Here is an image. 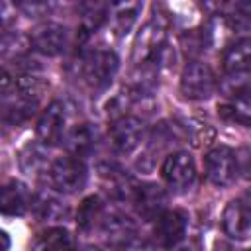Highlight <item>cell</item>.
<instances>
[{
    "label": "cell",
    "mask_w": 251,
    "mask_h": 251,
    "mask_svg": "<svg viewBox=\"0 0 251 251\" xmlns=\"http://www.w3.org/2000/svg\"><path fill=\"white\" fill-rule=\"evenodd\" d=\"M106 214V206H104V200L96 194L92 196H86L80 206H78V212H76V226L82 229V231H92L94 227L100 226L102 218Z\"/></svg>",
    "instance_id": "cell-25"
},
{
    "label": "cell",
    "mask_w": 251,
    "mask_h": 251,
    "mask_svg": "<svg viewBox=\"0 0 251 251\" xmlns=\"http://www.w3.org/2000/svg\"><path fill=\"white\" fill-rule=\"evenodd\" d=\"M218 82L214 71L202 61L186 63L180 75V92L188 100H206L214 94Z\"/></svg>",
    "instance_id": "cell-5"
},
{
    "label": "cell",
    "mask_w": 251,
    "mask_h": 251,
    "mask_svg": "<svg viewBox=\"0 0 251 251\" xmlns=\"http://www.w3.org/2000/svg\"><path fill=\"white\" fill-rule=\"evenodd\" d=\"M165 41H167V22H165V16L153 14L141 25V29L135 35L133 53H131L133 63H137V65L147 63Z\"/></svg>",
    "instance_id": "cell-4"
},
{
    "label": "cell",
    "mask_w": 251,
    "mask_h": 251,
    "mask_svg": "<svg viewBox=\"0 0 251 251\" xmlns=\"http://www.w3.org/2000/svg\"><path fill=\"white\" fill-rule=\"evenodd\" d=\"M239 175V159L231 147L220 145L206 155V176L216 186H229Z\"/></svg>",
    "instance_id": "cell-7"
},
{
    "label": "cell",
    "mask_w": 251,
    "mask_h": 251,
    "mask_svg": "<svg viewBox=\"0 0 251 251\" xmlns=\"http://www.w3.org/2000/svg\"><path fill=\"white\" fill-rule=\"evenodd\" d=\"M251 61V43L247 37L237 39L235 43L224 49V71L226 75H241L249 73Z\"/></svg>",
    "instance_id": "cell-23"
},
{
    "label": "cell",
    "mask_w": 251,
    "mask_h": 251,
    "mask_svg": "<svg viewBox=\"0 0 251 251\" xmlns=\"http://www.w3.org/2000/svg\"><path fill=\"white\" fill-rule=\"evenodd\" d=\"M29 37L22 31H6L0 35V69H12L29 57Z\"/></svg>",
    "instance_id": "cell-16"
},
{
    "label": "cell",
    "mask_w": 251,
    "mask_h": 251,
    "mask_svg": "<svg viewBox=\"0 0 251 251\" xmlns=\"http://www.w3.org/2000/svg\"><path fill=\"white\" fill-rule=\"evenodd\" d=\"M75 237L67 227L55 226L33 237L29 243V251H73Z\"/></svg>",
    "instance_id": "cell-21"
},
{
    "label": "cell",
    "mask_w": 251,
    "mask_h": 251,
    "mask_svg": "<svg viewBox=\"0 0 251 251\" xmlns=\"http://www.w3.org/2000/svg\"><path fill=\"white\" fill-rule=\"evenodd\" d=\"M98 176H100L104 190L112 198H116V200H131L133 198L137 182L131 175H127L116 163H100L98 165Z\"/></svg>",
    "instance_id": "cell-10"
},
{
    "label": "cell",
    "mask_w": 251,
    "mask_h": 251,
    "mask_svg": "<svg viewBox=\"0 0 251 251\" xmlns=\"http://www.w3.org/2000/svg\"><path fill=\"white\" fill-rule=\"evenodd\" d=\"M220 88L227 98H237V96L249 94V73L226 75L224 80L220 82Z\"/></svg>",
    "instance_id": "cell-29"
},
{
    "label": "cell",
    "mask_w": 251,
    "mask_h": 251,
    "mask_svg": "<svg viewBox=\"0 0 251 251\" xmlns=\"http://www.w3.org/2000/svg\"><path fill=\"white\" fill-rule=\"evenodd\" d=\"M163 180L173 192H186L196 178V165L190 153L186 151H176L165 157L163 167H161Z\"/></svg>",
    "instance_id": "cell-6"
},
{
    "label": "cell",
    "mask_w": 251,
    "mask_h": 251,
    "mask_svg": "<svg viewBox=\"0 0 251 251\" xmlns=\"http://www.w3.org/2000/svg\"><path fill=\"white\" fill-rule=\"evenodd\" d=\"M43 178L51 190L59 194H73L82 190V186L86 184V167L82 159H76L73 155L57 157L55 161H51Z\"/></svg>",
    "instance_id": "cell-3"
},
{
    "label": "cell",
    "mask_w": 251,
    "mask_h": 251,
    "mask_svg": "<svg viewBox=\"0 0 251 251\" xmlns=\"http://www.w3.org/2000/svg\"><path fill=\"white\" fill-rule=\"evenodd\" d=\"M218 114L227 120V122H235L241 126H249V116H251V106H249V94L245 96H237V98H229L227 102L218 106Z\"/></svg>",
    "instance_id": "cell-27"
},
{
    "label": "cell",
    "mask_w": 251,
    "mask_h": 251,
    "mask_svg": "<svg viewBox=\"0 0 251 251\" xmlns=\"http://www.w3.org/2000/svg\"><path fill=\"white\" fill-rule=\"evenodd\" d=\"M131 108V92L127 88V84H120L116 86L102 102V110L104 114L114 122L122 116H126V110Z\"/></svg>",
    "instance_id": "cell-26"
},
{
    "label": "cell",
    "mask_w": 251,
    "mask_h": 251,
    "mask_svg": "<svg viewBox=\"0 0 251 251\" xmlns=\"http://www.w3.org/2000/svg\"><path fill=\"white\" fill-rule=\"evenodd\" d=\"M16 4H10V2H4L0 0V35L8 31V27L16 22Z\"/></svg>",
    "instance_id": "cell-31"
},
{
    "label": "cell",
    "mask_w": 251,
    "mask_h": 251,
    "mask_svg": "<svg viewBox=\"0 0 251 251\" xmlns=\"http://www.w3.org/2000/svg\"><path fill=\"white\" fill-rule=\"evenodd\" d=\"M145 137L143 122L137 116H122L112 122L110 126V145L120 155L133 153Z\"/></svg>",
    "instance_id": "cell-8"
},
{
    "label": "cell",
    "mask_w": 251,
    "mask_h": 251,
    "mask_svg": "<svg viewBox=\"0 0 251 251\" xmlns=\"http://www.w3.org/2000/svg\"><path fill=\"white\" fill-rule=\"evenodd\" d=\"M118 251H153V243L145 237L131 235L129 239H126L118 245Z\"/></svg>",
    "instance_id": "cell-32"
},
{
    "label": "cell",
    "mask_w": 251,
    "mask_h": 251,
    "mask_svg": "<svg viewBox=\"0 0 251 251\" xmlns=\"http://www.w3.org/2000/svg\"><path fill=\"white\" fill-rule=\"evenodd\" d=\"M31 49L45 55V57H57L61 55L69 45V33L67 27L55 22H43L37 25L29 37Z\"/></svg>",
    "instance_id": "cell-9"
},
{
    "label": "cell",
    "mask_w": 251,
    "mask_h": 251,
    "mask_svg": "<svg viewBox=\"0 0 251 251\" xmlns=\"http://www.w3.org/2000/svg\"><path fill=\"white\" fill-rule=\"evenodd\" d=\"M33 194L20 180H8L0 186V212L6 216H20L31 206Z\"/></svg>",
    "instance_id": "cell-17"
},
{
    "label": "cell",
    "mask_w": 251,
    "mask_h": 251,
    "mask_svg": "<svg viewBox=\"0 0 251 251\" xmlns=\"http://www.w3.org/2000/svg\"><path fill=\"white\" fill-rule=\"evenodd\" d=\"M110 18V4L106 2H84L80 4V27L78 37L80 41H86L90 35H94Z\"/></svg>",
    "instance_id": "cell-22"
},
{
    "label": "cell",
    "mask_w": 251,
    "mask_h": 251,
    "mask_svg": "<svg viewBox=\"0 0 251 251\" xmlns=\"http://www.w3.org/2000/svg\"><path fill=\"white\" fill-rule=\"evenodd\" d=\"M18 10H22L27 18H41L51 14V10H55L53 2H39V0H31V2H18L16 4Z\"/></svg>",
    "instance_id": "cell-30"
},
{
    "label": "cell",
    "mask_w": 251,
    "mask_h": 251,
    "mask_svg": "<svg viewBox=\"0 0 251 251\" xmlns=\"http://www.w3.org/2000/svg\"><path fill=\"white\" fill-rule=\"evenodd\" d=\"M141 12V4L139 2H120V4H112L110 6V16H112V29L118 37H124L129 33V29L133 27L137 16Z\"/></svg>",
    "instance_id": "cell-24"
},
{
    "label": "cell",
    "mask_w": 251,
    "mask_h": 251,
    "mask_svg": "<svg viewBox=\"0 0 251 251\" xmlns=\"http://www.w3.org/2000/svg\"><path fill=\"white\" fill-rule=\"evenodd\" d=\"M249 218H251V214H249L247 196L227 202V206L224 208V214H222V227H224L226 235H229L231 239H237V241H245L251 231Z\"/></svg>",
    "instance_id": "cell-11"
},
{
    "label": "cell",
    "mask_w": 251,
    "mask_h": 251,
    "mask_svg": "<svg viewBox=\"0 0 251 251\" xmlns=\"http://www.w3.org/2000/svg\"><path fill=\"white\" fill-rule=\"evenodd\" d=\"M182 127L186 129V135L190 139V143L194 147H202V145H208L214 141L216 137V129L206 124V122H198V120H184L182 122Z\"/></svg>",
    "instance_id": "cell-28"
},
{
    "label": "cell",
    "mask_w": 251,
    "mask_h": 251,
    "mask_svg": "<svg viewBox=\"0 0 251 251\" xmlns=\"http://www.w3.org/2000/svg\"><path fill=\"white\" fill-rule=\"evenodd\" d=\"M65 120H67V112H65V104L59 100H53L41 114V118L37 120V137L43 145H55L63 139L65 135Z\"/></svg>",
    "instance_id": "cell-12"
},
{
    "label": "cell",
    "mask_w": 251,
    "mask_h": 251,
    "mask_svg": "<svg viewBox=\"0 0 251 251\" xmlns=\"http://www.w3.org/2000/svg\"><path fill=\"white\" fill-rule=\"evenodd\" d=\"M69 151V155L80 159V157H86L90 155L96 147H98V141H100V131L94 124H88V122H82V124H76L73 127H69L61 139Z\"/></svg>",
    "instance_id": "cell-13"
},
{
    "label": "cell",
    "mask_w": 251,
    "mask_h": 251,
    "mask_svg": "<svg viewBox=\"0 0 251 251\" xmlns=\"http://www.w3.org/2000/svg\"><path fill=\"white\" fill-rule=\"evenodd\" d=\"M8 247H10V237L6 231L0 229V251H8Z\"/></svg>",
    "instance_id": "cell-33"
},
{
    "label": "cell",
    "mask_w": 251,
    "mask_h": 251,
    "mask_svg": "<svg viewBox=\"0 0 251 251\" xmlns=\"http://www.w3.org/2000/svg\"><path fill=\"white\" fill-rule=\"evenodd\" d=\"M18 165L25 175L43 176L51 165L47 145H43L41 141H27L18 151Z\"/></svg>",
    "instance_id": "cell-18"
},
{
    "label": "cell",
    "mask_w": 251,
    "mask_h": 251,
    "mask_svg": "<svg viewBox=\"0 0 251 251\" xmlns=\"http://www.w3.org/2000/svg\"><path fill=\"white\" fill-rule=\"evenodd\" d=\"M98 229L102 231V235L110 241V243H122L126 239H129L131 235H135V222L124 214V212H118V210H112L104 214Z\"/></svg>",
    "instance_id": "cell-20"
},
{
    "label": "cell",
    "mask_w": 251,
    "mask_h": 251,
    "mask_svg": "<svg viewBox=\"0 0 251 251\" xmlns=\"http://www.w3.org/2000/svg\"><path fill=\"white\" fill-rule=\"evenodd\" d=\"M188 218L180 210H167L155 220V239L163 247H173L182 241Z\"/></svg>",
    "instance_id": "cell-15"
},
{
    "label": "cell",
    "mask_w": 251,
    "mask_h": 251,
    "mask_svg": "<svg viewBox=\"0 0 251 251\" xmlns=\"http://www.w3.org/2000/svg\"><path fill=\"white\" fill-rule=\"evenodd\" d=\"M171 251H194L192 249V245H186V243H176V245H173V247H169Z\"/></svg>",
    "instance_id": "cell-34"
},
{
    "label": "cell",
    "mask_w": 251,
    "mask_h": 251,
    "mask_svg": "<svg viewBox=\"0 0 251 251\" xmlns=\"http://www.w3.org/2000/svg\"><path fill=\"white\" fill-rule=\"evenodd\" d=\"M76 71L82 82L92 90H106L116 76L118 57L108 47H92L82 51L76 63Z\"/></svg>",
    "instance_id": "cell-1"
},
{
    "label": "cell",
    "mask_w": 251,
    "mask_h": 251,
    "mask_svg": "<svg viewBox=\"0 0 251 251\" xmlns=\"http://www.w3.org/2000/svg\"><path fill=\"white\" fill-rule=\"evenodd\" d=\"M37 106H39L37 100L20 92L12 82V76L6 71H0V122L2 124L10 127L24 126L35 116Z\"/></svg>",
    "instance_id": "cell-2"
},
{
    "label": "cell",
    "mask_w": 251,
    "mask_h": 251,
    "mask_svg": "<svg viewBox=\"0 0 251 251\" xmlns=\"http://www.w3.org/2000/svg\"><path fill=\"white\" fill-rule=\"evenodd\" d=\"M131 202L135 204V210L143 220H157L165 210L167 194L157 182H143L137 184Z\"/></svg>",
    "instance_id": "cell-14"
},
{
    "label": "cell",
    "mask_w": 251,
    "mask_h": 251,
    "mask_svg": "<svg viewBox=\"0 0 251 251\" xmlns=\"http://www.w3.org/2000/svg\"><path fill=\"white\" fill-rule=\"evenodd\" d=\"M29 208L35 214V218L43 224H59V222L67 220V216H69V206L59 196L45 192V190L31 198Z\"/></svg>",
    "instance_id": "cell-19"
},
{
    "label": "cell",
    "mask_w": 251,
    "mask_h": 251,
    "mask_svg": "<svg viewBox=\"0 0 251 251\" xmlns=\"http://www.w3.org/2000/svg\"><path fill=\"white\" fill-rule=\"evenodd\" d=\"M76 251H100V249H96V247H80Z\"/></svg>",
    "instance_id": "cell-35"
}]
</instances>
